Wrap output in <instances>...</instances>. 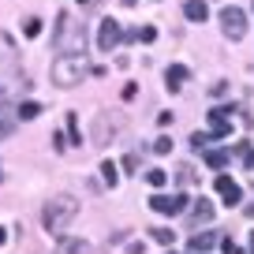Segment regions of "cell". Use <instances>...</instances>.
Here are the masks:
<instances>
[{
    "mask_svg": "<svg viewBox=\"0 0 254 254\" xmlns=\"http://www.w3.org/2000/svg\"><path fill=\"white\" fill-rule=\"evenodd\" d=\"M190 217H194V221H213V206H209L206 198H202V202H194V209H190Z\"/></svg>",
    "mask_w": 254,
    "mask_h": 254,
    "instance_id": "5bb4252c",
    "label": "cell"
},
{
    "mask_svg": "<svg viewBox=\"0 0 254 254\" xmlns=\"http://www.w3.org/2000/svg\"><path fill=\"white\" fill-rule=\"evenodd\" d=\"M82 75H86V67H82V56H60V60H53V82L56 86H75V82H82Z\"/></svg>",
    "mask_w": 254,
    "mask_h": 254,
    "instance_id": "3957f363",
    "label": "cell"
},
{
    "mask_svg": "<svg viewBox=\"0 0 254 254\" xmlns=\"http://www.w3.org/2000/svg\"><path fill=\"white\" fill-rule=\"evenodd\" d=\"M221 251H224V254H239V243H236L232 236H224V239H221Z\"/></svg>",
    "mask_w": 254,
    "mask_h": 254,
    "instance_id": "d4e9b609",
    "label": "cell"
},
{
    "mask_svg": "<svg viewBox=\"0 0 254 254\" xmlns=\"http://www.w3.org/2000/svg\"><path fill=\"white\" fill-rule=\"evenodd\" d=\"M150 232H153V239H157L161 247H168V243L176 239V232H168V228H150Z\"/></svg>",
    "mask_w": 254,
    "mask_h": 254,
    "instance_id": "ffe728a7",
    "label": "cell"
},
{
    "mask_svg": "<svg viewBox=\"0 0 254 254\" xmlns=\"http://www.w3.org/2000/svg\"><path fill=\"white\" fill-rule=\"evenodd\" d=\"M247 254H254V232H251V251H247Z\"/></svg>",
    "mask_w": 254,
    "mask_h": 254,
    "instance_id": "f546056e",
    "label": "cell"
},
{
    "mask_svg": "<svg viewBox=\"0 0 254 254\" xmlns=\"http://www.w3.org/2000/svg\"><path fill=\"white\" fill-rule=\"evenodd\" d=\"M146 183H150V187H165V183H168V172H165V168H150V172H146Z\"/></svg>",
    "mask_w": 254,
    "mask_h": 254,
    "instance_id": "9a60e30c",
    "label": "cell"
},
{
    "mask_svg": "<svg viewBox=\"0 0 254 254\" xmlns=\"http://www.w3.org/2000/svg\"><path fill=\"white\" fill-rule=\"evenodd\" d=\"M60 239V251L64 254H90V243L86 239H64V236H56Z\"/></svg>",
    "mask_w": 254,
    "mask_h": 254,
    "instance_id": "7c38bea8",
    "label": "cell"
},
{
    "mask_svg": "<svg viewBox=\"0 0 254 254\" xmlns=\"http://www.w3.org/2000/svg\"><path fill=\"white\" fill-rule=\"evenodd\" d=\"M168 254H172V251H168Z\"/></svg>",
    "mask_w": 254,
    "mask_h": 254,
    "instance_id": "d6a6232c",
    "label": "cell"
},
{
    "mask_svg": "<svg viewBox=\"0 0 254 254\" xmlns=\"http://www.w3.org/2000/svg\"><path fill=\"white\" fill-rule=\"evenodd\" d=\"M15 116H19V120H38V116H41V105H38V101H23V105L15 109Z\"/></svg>",
    "mask_w": 254,
    "mask_h": 254,
    "instance_id": "4fadbf2b",
    "label": "cell"
},
{
    "mask_svg": "<svg viewBox=\"0 0 254 254\" xmlns=\"http://www.w3.org/2000/svg\"><path fill=\"white\" fill-rule=\"evenodd\" d=\"M206 165L209 168H224V165H228V153H224V150H206Z\"/></svg>",
    "mask_w": 254,
    "mask_h": 254,
    "instance_id": "2e32d148",
    "label": "cell"
},
{
    "mask_svg": "<svg viewBox=\"0 0 254 254\" xmlns=\"http://www.w3.org/2000/svg\"><path fill=\"white\" fill-rule=\"evenodd\" d=\"M236 153L243 157V165H247V168H254V150H251L247 142H239V146H236Z\"/></svg>",
    "mask_w": 254,
    "mask_h": 254,
    "instance_id": "44dd1931",
    "label": "cell"
},
{
    "mask_svg": "<svg viewBox=\"0 0 254 254\" xmlns=\"http://www.w3.org/2000/svg\"><path fill=\"white\" fill-rule=\"evenodd\" d=\"M67 131H71V142H75V146H82V131H79V116H75V112L67 116Z\"/></svg>",
    "mask_w": 254,
    "mask_h": 254,
    "instance_id": "d6986e66",
    "label": "cell"
},
{
    "mask_svg": "<svg viewBox=\"0 0 254 254\" xmlns=\"http://www.w3.org/2000/svg\"><path fill=\"white\" fill-rule=\"evenodd\" d=\"M0 180H4V172H0Z\"/></svg>",
    "mask_w": 254,
    "mask_h": 254,
    "instance_id": "1f68e13d",
    "label": "cell"
},
{
    "mask_svg": "<svg viewBox=\"0 0 254 254\" xmlns=\"http://www.w3.org/2000/svg\"><path fill=\"white\" fill-rule=\"evenodd\" d=\"M101 176H105V183H109V187H116V183H120V172H116V165H112V161H101Z\"/></svg>",
    "mask_w": 254,
    "mask_h": 254,
    "instance_id": "ac0fdd59",
    "label": "cell"
},
{
    "mask_svg": "<svg viewBox=\"0 0 254 254\" xmlns=\"http://www.w3.org/2000/svg\"><path fill=\"white\" fill-rule=\"evenodd\" d=\"M183 15H187L190 23H206V19H209L206 0H187V4H183Z\"/></svg>",
    "mask_w": 254,
    "mask_h": 254,
    "instance_id": "30bf717a",
    "label": "cell"
},
{
    "mask_svg": "<svg viewBox=\"0 0 254 254\" xmlns=\"http://www.w3.org/2000/svg\"><path fill=\"white\" fill-rule=\"evenodd\" d=\"M153 153H172V138H168V135H161L157 142H153Z\"/></svg>",
    "mask_w": 254,
    "mask_h": 254,
    "instance_id": "cb8c5ba5",
    "label": "cell"
},
{
    "mask_svg": "<svg viewBox=\"0 0 254 254\" xmlns=\"http://www.w3.org/2000/svg\"><path fill=\"white\" fill-rule=\"evenodd\" d=\"M19 71V45L11 34L0 30V75H15Z\"/></svg>",
    "mask_w": 254,
    "mask_h": 254,
    "instance_id": "277c9868",
    "label": "cell"
},
{
    "mask_svg": "<svg viewBox=\"0 0 254 254\" xmlns=\"http://www.w3.org/2000/svg\"><path fill=\"white\" fill-rule=\"evenodd\" d=\"M190 180H194V168L183 165V168H180V183H190Z\"/></svg>",
    "mask_w": 254,
    "mask_h": 254,
    "instance_id": "484cf974",
    "label": "cell"
},
{
    "mask_svg": "<svg viewBox=\"0 0 254 254\" xmlns=\"http://www.w3.org/2000/svg\"><path fill=\"white\" fill-rule=\"evenodd\" d=\"M209 142H213V138H209V135H202V131H194V135H190V146H194V150H206Z\"/></svg>",
    "mask_w": 254,
    "mask_h": 254,
    "instance_id": "603a6c76",
    "label": "cell"
},
{
    "mask_svg": "<svg viewBox=\"0 0 254 254\" xmlns=\"http://www.w3.org/2000/svg\"><path fill=\"white\" fill-rule=\"evenodd\" d=\"M221 30H224V38H232V41H239L247 34V15H243V8H224L221 11Z\"/></svg>",
    "mask_w": 254,
    "mask_h": 254,
    "instance_id": "5b68a950",
    "label": "cell"
},
{
    "mask_svg": "<svg viewBox=\"0 0 254 254\" xmlns=\"http://www.w3.org/2000/svg\"><path fill=\"white\" fill-rule=\"evenodd\" d=\"M217 243H221V239H217V232H198V236L190 239V254H206V251H213Z\"/></svg>",
    "mask_w": 254,
    "mask_h": 254,
    "instance_id": "9c48e42d",
    "label": "cell"
},
{
    "mask_svg": "<svg viewBox=\"0 0 254 254\" xmlns=\"http://www.w3.org/2000/svg\"><path fill=\"white\" fill-rule=\"evenodd\" d=\"M79 4H94V0H79Z\"/></svg>",
    "mask_w": 254,
    "mask_h": 254,
    "instance_id": "4dcf8cb0",
    "label": "cell"
},
{
    "mask_svg": "<svg viewBox=\"0 0 254 254\" xmlns=\"http://www.w3.org/2000/svg\"><path fill=\"white\" fill-rule=\"evenodd\" d=\"M165 79H168V90L176 94V90H180V82H187V79H190V71L183 67V64H172V67L165 71Z\"/></svg>",
    "mask_w": 254,
    "mask_h": 254,
    "instance_id": "8fae6325",
    "label": "cell"
},
{
    "mask_svg": "<svg viewBox=\"0 0 254 254\" xmlns=\"http://www.w3.org/2000/svg\"><path fill=\"white\" fill-rule=\"evenodd\" d=\"M217 190H221L224 206H239V202H243V187H239L232 176H217Z\"/></svg>",
    "mask_w": 254,
    "mask_h": 254,
    "instance_id": "ba28073f",
    "label": "cell"
},
{
    "mask_svg": "<svg viewBox=\"0 0 254 254\" xmlns=\"http://www.w3.org/2000/svg\"><path fill=\"white\" fill-rule=\"evenodd\" d=\"M150 209H153V213H165V217H176V213L187 209V194H153Z\"/></svg>",
    "mask_w": 254,
    "mask_h": 254,
    "instance_id": "8992f818",
    "label": "cell"
},
{
    "mask_svg": "<svg viewBox=\"0 0 254 254\" xmlns=\"http://www.w3.org/2000/svg\"><path fill=\"white\" fill-rule=\"evenodd\" d=\"M4 243H8V232H4V228H0V247H4Z\"/></svg>",
    "mask_w": 254,
    "mask_h": 254,
    "instance_id": "f1b7e54d",
    "label": "cell"
},
{
    "mask_svg": "<svg viewBox=\"0 0 254 254\" xmlns=\"http://www.w3.org/2000/svg\"><path fill=\"white\" fill-rule=\"evenodd\" d=\"M127 254H146V243H127Z\"/></svg>",
    "mask_w": 254,
    "mask_h": 254,
    "instance_id": "4316f807",
    "label": "cell"
},
{
    "mask_svg": "<svg viewBox=\"0 0 254 254\" xmlns=\"http://www.w3.org/2000/svg\"><path fill=\"white\" fill-rule=\"evenodd\" d=\"M75 217H79V202H75L71 194H56V198L45 206L41 221H45V232H53V236H64V232H67V224H71Z\"/></svg>",
    "mask_w": 254,
    "mask_h": 254,
    "instance_id": "7a4b0ae2",
    "label": "cell"
},
{
    "mask_svg": "<svg viewBox=\"0 0 254 254\" xmlns=\"http://www.w3.org/2000/svg\"><path fill=\"white\" fill-rule=\"evenodd\" d=\"M11 135V120H4V124H0V138H8Z\"/></svg>",
    "mask_w": 254,
    "mask_h": 254,
    "instance_id": "83f0119b",
    "label": "cell"
},
{
    "mask_svg": "<svg viewBox=\"0 0 254 254\" xmlns=\"http://www.w3.org/2000/svg\"><path fill=\"white\" fill-rule=\"evenodd\" d=\"M120 38H124V30H120L116 19H101V30H97V49H101V53H112V49L120 45Z\"/></svg>",
    "mask_w": 254,
    "mask_h": 254,
    "instance_id": "52a82bcc",
    "label": "cell"
},
{
    "mask_svg": "<svg viewBox=\"0 0 254 254\" xmlns=\"http://www.w3.org/2000/svg\"><path fill=\"white\" fill-rule=\"evenodd\" d=\"M23 34H26V38H38V34H41V19H26V23H23Z\"/></svg>",
    "mask_w": 254,
    "mask_h": 254,
    "instance_id": "7402d4cb",
    "label": "cell"
},
{
    "mask_svg": "<svg viewBox=\"0 0 254 254\" xmlns=\"http://www.w3.org/2000/svg\"><path fill=\"white\" fill-rule=\"evenodd\" d=\"M127 38H131V41H146V45H150V41L157 38V30H153V26H138V30H131Z\"/></svg>",
    "mask_w": 254,
    "mask_h": 254,
    "instance_id": "e0dca14e",
    "label": "cell"
},
{
    "mask_svg": "<svg viewBox=\"0 0 254 254\" xmlns=\"http://www.w3.org/2000/svg\"><path fill=\"white\" fill-rule=\"evenodd\" d=\"M56 49L64 56H79L86 49V26L75 23L71 11H60V19H56Z\"/></svg>",
    "mask_w": 254,
    "mask_h": 254,
    "instance_id": "6da1fadb",
    "label": "cell"
}]
</instances>
